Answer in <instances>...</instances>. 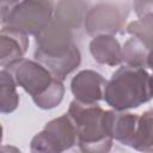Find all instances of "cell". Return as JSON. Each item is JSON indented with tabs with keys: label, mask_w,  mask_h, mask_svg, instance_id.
I'll list each match as a JSON object with an SVG mask.
<instances>
[{
	"label": "cell",
	"mask_w": 153,
	"mask_h": 153,
	"mask_svg": "<svg viewBox=\"0 0 153 153\" xmlns=\"http://www.w3.org/2000/svg\"><path fill=\"white\" fill-rule=\"evenodd\" d=\"M87 11L86 0H59L54 10V19L72 30L81 25Z\"/></svg>",
	"instance_id": "7c38bea8"
},
{
	"label": "cell",
	"mask_w": 153,
	"mask_h": 153,
	"mask_svg": "<svg viewBox=\"0 0 153 153\" xmlns=\"http://www.w3.org/2000/svg\"><path fill=\"white\" fill-rule=\"evenodd\" d=\"M85 30L91 36L114 35L122 25L121 10L110 2H100L87 11L84 20Z\"/></svg>",
	"instance_id": "52a82bcc"
},
{
	"label": "cell",
	"mask_w": 153,
	"mask_h": 153,
	"mask_svg": "<svg viewBox=\"0 0 153 153\" xmlns=\"http://www.w3.org/2000/svg\"><path fill=\"white\" fill-rule=\"evenodd\" d=\"M152 57L153 49L135 36H131L122 45V62L124 65L149 68Z\"/></svg>",
	"instance_id": "4fadbf2b"
},
{
	"label": "cell",
	"mask_w": 153,
	"mask_h": 153,
	"mask_svg": "<svg viewBox=\"0 0 153 153\" xmlns=\"http://www.w3.org/2000/svg\"><path fill=\"white\" fill-rule=\"evenodd\" d=\"M133 148L142 152H153V109L147 110L139 116Z\"/></svg>",
	"instance_id": "9a60e30c"
},
{
	"label": "cell",
	"mask_w": 153,
	"mask_h": 153,
	"mask_svg": "<svg viewBox=\"0 0 153 153\" xmlns=\"http://www.w3.org/2000/svg\"><path fill=\"white\" fill-rule=\"evenodd\" d=\"M149 68L153 71V57H152V62H151V67H149ZM152 75H153V74H152Z\"/></svg>",
	"instance_id": "ffe728a7"
},
{
	"label": "cell",
	"mask_w": 153,
	"mask_h": 153,
	"mask_svg": "<svg viewBox=\"0 0 153 153\" xmlns=\"http://www.w3.org/2000/svg\"><path fill=\"white\" fill-rule=\"evenodd\" d=\"M134 10L139 19L153 17V0H134Z\"/></svg>",
	"instance_id": "ac0fdd59"
},
{
	"label": "cell",
	"mask_w": 153,
	"mask_h": 153,
	"mask_svg": "<svg viewBox=\"0 0 153 153\" xmlns=\"http://www.w3.org/2000/svg\"><path fill=\"white\" fill-rule=\"evenodd\" d=\"M153 98V75L142 67L124 65L108 80L103 100L112 109L124 111L139 108Z\"/></svg>",
	"instance_id": "7a4b0ae2"
},
{
	"label": "cell",
	"mask_w": 153,
	"mask_h": 153,
	"mask_svg": "<svg viewBox=\"0 0 153 153\" xmlns=\"http://www.w3.org/2000/svg\"><path fill=\"white\" fill-rule=\"evenodd\" d=\"M54 10L51 0H22L2 26L36 36L54 19Z\"/></svg>",
	"instance_id": "5b68a950"
},
{
	"label": "cell",
	"mask_w": 153,
	"mask_h": 153,
	"mask_svg": "<svg viewBox=\"0 0 153 153\" xmlns=\"http://www.w3.org/2000/svg\"><path fill=\"white\" fill-rule=\"evenodd\" d=\"M35 60L44 65L51 74L63 80L80 65L81 55L73 42L72 30L53 19L35 36Z\"/></svg>",
	"instance_id": "6da1fadb"
},
{
	"label": "cell",
	"mask_w": 153,
	"mask_h": 153,
	"mask_svg": "<svg viewBox=\"0 0 153 153\" xmlns=\"http://www.w3.org/2000/svg\"><path fill=\"white\" fill-rule=\"evenodd\" d=\"M19 4V0H0V12H1V25H5L10 14L14 7Z\"/></svg>",
	"instance_id": "d6986e66"
},
{
	"label": "cell",
	"mask_w": 153,
	"mask_h": 153,
	"mask_svg": "<svg viewBox=\"0 0 153 153\" xmlns=\"http://www.w3.org/2000/svg\"><path fill=\"white\" fill-rule=\"evenodd\" d=\"M106 82L100 73L92 69H84L73 76L71 91L76 100L85 104H97L103 99Z\"/></svg>",
	"instance_id": "ba28073f"
},
{
	"label": "cell",
	"mask_w": 153,
	"mask_h": 153,
	"mask_svg": "<svg viewBox=\"0 0 153 153\" xmlns=\"http://www.w3.org/2000/svg\"><path fill=\"white\" fill-rule=\"evenodd\" d=\"M19 105L17 82L7 68L0 71V111L2 114L13 112Z\"/></svg>",
	"instance_id": "5bb4252c"
},
{
	"label": "cell",
	"mask_w": 153,
	"mask_h": 153,
	"mask_svg": "<svg viewBox=\"0 0 153 153\" xmlns=\"http://www.w3.org/2000/svg\"><path fill=\"white\" fill-rule=\"evenodd\" d=\"M75 143H78L76 130L71 117L66 114L49 121L32 137L30 149L35 153H60Z\"/></svg>",
	"instance_id": "277c9868"
},
{
	"label": "cell",
	"mask_w": 153,
	"mask_h": 153,
	"mask_svg": "<svg viewBox=\"0 0 153 153\" xmlns=\"http://www.w3.org/2000/svg\"><path fill=\"white\" fill-rule=\"evenodd\" d=\"M90 53L100 65L115 67L122 62V45L114 35L94 36L90 42Z\"/></svg>",
	"instance_id": "8fae6325"
},
{
	"label": "cell",
	"mask_w": 153,
	"mask_h": 153,
	"mask_svg": "<svg viewBox=\"0 0 153 153\" xmlns=\"http://www.w3.org/2000/svg\"><path fill=\"white\" fill-rule=\"evenodd\" d=\"M7 69L12 73L17 85L31 97L44 92L55 78L51 72L37 60L22 59L12 63Z\"/></svg>",
	"instance_id": "8992f818"
},
{
	"label": "cell",
	"mask_w": 153,
	"mask_h": 153,
	"mask_svg": "<svg viewBox=\"0 0 153 153\" xmlns=\"http://www.w3.org/2000/svg\"><path fill=\"white\" fill-rule=\"evenodd\" d=\"M63 96H65V86L62 80L54 78L50 86L41 94L32 97V100L39 109L49 110L57 106L63 99Z\"/></svg>",
	"instance_id": "2e32d148"
},
{
	"label": "cell",
	"mask_w": 153,
	"mask_h": 153,
	"mask_svg": "<svg viewBox=\"0 0 153 153\" xmlns=\"http://www.w3.org/2000/svg\"><path fill=\"white\" fill-rule=\"evenodd\" d=\"M29 48V35L19 30L2 26L0 32V66L10 67L12 63L24 59Z\"/></svg>",
	"instance_id": "30bf717a"
},
{
	"label": "cell",
	"mask_w": 153,
	"mask_h": 153,
	"mask_svg": "<svg viewBox=\"0 0 153 153\" xmlns=\"http://www.w3.org/2000/svg\"><path fill=\"white\" fill-rule=\"evenodd\" d=\"M126 31L129 35L137 37L153 49V17L148 16L129 23L126 27Z\"/></svg>",
	"instance_id": "e0dca14e"
},
{
	"label": "cell",
	"mask_w": 153,
	"mask_h": 153,
	"mask_svg": "<svg viewBox=\"0 0 153 153\" xmlns=\"http://www.w3.org/2000/svg\"><path fill=\"white\" fill-rule=\"evenodd\" d=\"M139 123V116L120 110H106L105 111V124L108 133L112 139L118 142L133 147L136 136V129Z\"/></svg>",
	"instance_id": "9c48e42d"
},
{
	"label": "cell",
	"mask_w": 153,
	"mask_h": 153,
	"mask_svg": "<svg viewBox=\"0 0 153 153\" xmlns=\"http://www.w3.org/2000/svg\"><path fill=\"white\" fill-rule=\"evenodd\" d=\"M67 114L75 127L80 151L105 153L111 149L114 139L106 129L105 111L98 104H85L74 99Z\"/></svg>",
	"instance_id": "3957f363"
}]
</instances>
